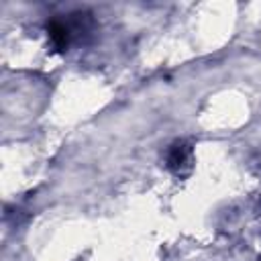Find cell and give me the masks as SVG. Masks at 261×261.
<instances>
[{"label": "cell", "instance_id": "cell-1", "mask_svg": "<svg viewBox=\"0 0 261 261\" xmlns=\"http://www.w3.org/2000/svg\"><path fill=\"white\" fill-rule=\"evenodd\" d=\"M94 16L88 10H75L69 14H61V16H53L51 20H47V37L49 43L55 51L63 53L67 51L73 43L86 41L92 33H94Z\"/></svg>", "mask_w": 261, "mask_h": 261}, {"label": "cell", "instance_id": "cell-2", "mask_svg": "<svg viewBox=\"0 0 261 261\" xmlns=\"http://www.w3.org/2000/svg\"><path fill=\"white\" fill-rule=\"evenodd\" d=\"M192 161H194L192 143L184 139L173 141L165 151V167L175 175H186L192 169Z\"/></svg>", "mask_w": 261, "mask_h": 261}]
</instances>
